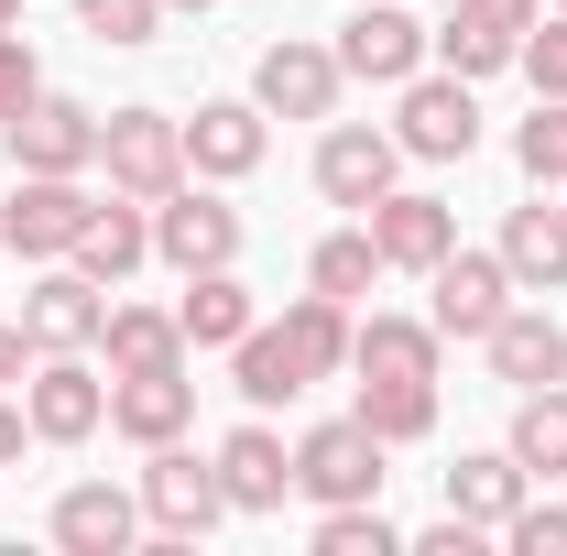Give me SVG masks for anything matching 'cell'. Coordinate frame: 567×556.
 <instances>
[{
    "label": "cell",
    "mask_w": 567,
    "mask_h": 556,
    "mask_svg": "<svg viewBox=\"0 0 567 556\" xmlns=\"http://www.w3.org/2000/svg\"><path fill=\"white\" fill-rule=\"evenodd\" d=\"M502 546H513V556H567V513H557V502H524V513L502 524Z\"/></svg>",
    "instance_id": "obj_36"
},
{
    "label": "cell",
    "mask_w": 567,
    "mask_h": 556,
    "mask_svg": "<svg viewBox=\"0 0 567 556\" xmlns=\"http://www.w3.org/2000/svg\"><path fill=\"white\" fill-rule=\"evenodd\" d=\"M295 491L328 513V502H382V436L360 415H339V425H306L295 436Z\"/></svg>",
    "instance_id": "obj_4"
},
{
    "label": "cell",
    "mask_w": 567,
    "mask_h": 556,
    "mask_svg": "<svg viewBox=\"0 0 567 556\" xmlns=\"http://www.w3.org/2000/svg\"><path fill=\"white\" fill-rule=\"evenodd\" d=\"M76 22H87L99 44H153V22H164V0H76Z\"/></svg>",
    "instance_id": "obj_35"
},
{
    "label": "cell",
    "mask_w": 567,
    "mask_h": 556,
    "mask_svg": "<svg viewBox=\"0 0 567 556\" xmlns=\"http://www.w3.org/2000/svg\"><path fill=\"white\" fill-rule=\"evenodd\" d=\"M447 513H458V524H481V535H502V524L524 513V459H513V447L458 459V470H447Z\"/></svg>",
    "instance_id": "obj_22"
},
{
    "label": "cell",
    "mask_w": 567,
    "mask_h": 556,
    "mask_svg": "<svg viewBox=\"0 0 567 556\" xmlns=\"http://www.w3.org/2000/svg\"><path fill=\"white\" fill-rule=\"evenodd\" d=\"M22 415H33L44 447H76V436L110 425V382H99L76 349H33V393H22Z\"/></svg>",
    "instance_id": "obj_6"
},
{
    "label": "cell",
    "mask_w": 567,
    "mask_h": 556,
    "mask_svg": "<svg viewBox=\"0 0 567 556\" xmlns=\"http://www.w3.org/2000/svg\"><path fill=\"white\" fill-rule=\"evenodd\" d=\"M284 339L306 360V382H328V371H350V306L339 295H295L284 306Z\"/></svg>",
    "instance_id": "obj_28"
},
{
    "label": "cell",
    "mask_w": 567,
    "mask_h": 556,
    "mask_svg": "<svg viewBox=\"0 0 567 556\" xmlns=\"http://www.w3.org/2000/svg\"><path fill=\"white\" fill-rule=\"evenodd\" d=\"M99 164H110V186L121 197H175L186 186V121H164V110H110L99 121Z\"/></svg>",
    "instance_id": "obj_2"
},
{
    "label": "cell",
    "mask_w": 567,
    "mask_h": 556,
    "mask_svg": "<svg viewBox=\"0 0 567 556\" xmlns=\"http://www.w3.org/2000/svg\"><path fill=\"white\" fill-rule=\"evenodd\" d=\"M22 436H33V415H22V404H0V470L22 459Z\"/></svg>",
    "instance_id": "obj_40"
},
{
    "label": "cell",
    "mask_w": 567,
    "mask_h": 556,
    "mask_svg": "<svg viewBox=\"0 0 567 556\" xmlns=\"http://www.w3.org/2000/svg\"><path fill=\"white\" fill-rule=\"evenodd\" d=\"M262 99H208V110H197V121H186V175H218V186H229V175H251V164H262Z\"/></svg>",
    "instance_id": "obj_18"
},
{
    "label": "cell",
    "mask_w": 567,
    "mask_h": 556,
    "mask_svg": "<svg viewBox=\"0 0 567 556\" xmlns=\"http://www.w3.org/2000/svg\"><path fill=\"white\" fill-rule=\"evenodd\" d=\"M11 382H33V339H22V328H0V393H11Z\"/></svg>",
    "instance_id": "obj_39"
},
{
    "label": "cell",
    "mask_w": 567,
    "mask_h": 556,
    "mask_svg": "<svg viewBox=\"0 0 567 556\" xmlns=\"http://www.w3.org/2000/svg\"><path fill=\"white\" fill-rule=\"evenodd\" d=\"M11 22H22V0H0V33H11Z\"/></svg>",
    "instance_id": "obj_41"
},
{
    "label": "cell",
    "mask_w": 567,
    "mask_h": 556,
    "mask_svg": "<svg viewBox=\"0 0 567 556\" xmlns=\"http://www.w3.org/2000/svg\"><path fill=\"white\" fill-rule=\"evenodd\" d=\"M164 11H218V0H164Z\"/></svg>",
    "instance_id": "obj_42"
},
{
    "label": "cell",
    "mask_w": 567,
    "mask_h": 556,
    "mask_svg": "<svg viewBox=\"0 0 567 556\" xmlns=\"http://www.w3.org/2000/svg\"><path fill=\"white\" fill-rule=\"evenodd\" d=\"M371 274H382L371 229H328V240H317V262H306V284H317V295H339V306H360V295H371Z\"/></svg>",
    "instance_id": "obj_30"
},
{
    "label": "cell",
    "mask_w": 567,
    "mask_h": 556,
    "mask_svg": "<svg viewBox=\"0 0 567 556\" xmlns=\"http://www.w3.org/2000/svg\"><path fill=\"white\" fill-rule=\"evenodd\" d=\"M153 251H164L175 274H218V262H240V208L175 186V197H153Z\"/></svg>",
    "instance_id": "obj_12"
},
{
    "label": "cell",
    "mask_w": 567,
    "mask_h": 556,
    "mask_svg": "<svg viewBox=\"0 0 567 556\" xmlns=\"http://www.w3.org/2000/svg\"><path fill=\"white\" fill-rule=\"evenodd\" d=\"M382 447H415V436H436V382H360V404H350Z\"/></svg>",
    "instance_id": "obj_29"
},
{
    "label": "cell",
    "mask_w": 567,
    "mask_h": 556,
    "mask_svg": "<svg viewBox=\"0 0 567 556\" xmlns=\"http://www.w3.org/2000/svg\"><path fill=\"white\" fill-rule=\"evenodd\" d=\"M393 142L415 153V164H470L481 153V99H470V76H404V110H393Z\"/></svg>",
    "instance_id": "obj_3"
},
{
    "label": "cell",
    "mask_w": 567,
    "mask_h": 556,
    "mask_svg": "<svg viewBox=\"0 0 567 556\" xmlns=\"http://www.w3.org/2000/svg\"><path fill=\"white\" fill-rule=\"evenodd\" d=\"M87 218H99V197H87L76 175H22V186H11V208H0V240H11L22 262H66Z\"/></svg>",
    "instance_id": "obj_5"
},
{
    "label": "cell",
    "mask_w": 567,
    "mask_h": 556,
    "mask_svg": "<svg viewBox=\"0 0 567 556\" xmlns=\"http://www.w3.org/2000/svg\"><path fill=\"white\" fill-rule=\"evenodd\" d=\"M425 284H436V306H425L436 339H492V317L513 306V262L502 251H447Z\"/></svg>",
    "instance_id": "obj_10"
},
{
    "label": "cell",
    "mask_w": 567,
    "mask_h": 556,
    "mask_svg": "<svg viewBox=\"0 0 567 556\" xmlns=\"http://www.w3.org/2000/svg\"><path fill=\"white\" fill-rule=\"evenodd\" d=\"M251 99H262V121H328L339 110V44H262V66H251Z\"/></svg>",
    "instance_id": "obj_9"
},
{
    "label": "cell",
    "mask_w": 567,
    "mask_h": 556,
    "mask_svg": "<svg viewBox=\"0 0 567 556\" xmlns=\"http://www.w3.org/2000/svg\"><path fill=\"white\" fill-rule=\"evenodd\" d=\"M350 371L360 382H436V317H360Z\"/></svg>",
    "instance_id": "obj_19"
},
{
    "label": "cell",
    "mask_w": 567,
    "mask_h": 556,
    "mask_svg": "<svg viewBox=\"0 0 567 556\" xmlns=\"http://www.w3.org/2000/svg\"><path fill=\"white\" fill-rule=\"evenodd\" d=\"M481 349H492V371L513 382V393H546V382H567V328L546 317V306H502Z\"/></svg>",
    "instance_id": "obj_17"
},
{
    "label": "cell",
    "mask_w": 567,
    "mask_h": 556,
    "mask_svg": "<svg viewBox=\"0 0 567 556\" xmlns=\"http://www.w3.org/2000/svg\"><path fill=\"white\" fill-rule=\"evenodd\" d=\"M99 295H110V284L76 274V262H66V274H44L33 295H22V339H33V349H99V328H110Z\"/></svg>",
    "instance_id": "obj_14"
},
{
    "label": "cell",
    "mask_w": 567,
    "mask_h": 556,
    "mask_svg": "<svg viewBox=\"0 0 567 556\" xmlns=\"http://www.w3.org/2000/svg\"><path fill=\"white\" fill-rule=\"evenodd\" d=\"M317 556H404V535L382 524V502H328L317 513Z\"/></svg>",
    "instance_id": "obj_31"
},
{
    "label": "cell",
    "mask_w": 567,
    "mask_h": 556,
    "mask_svg": "<svg viewBox=\"0 0 567 556\" xmlns=\"http://www.w3.org/2000/svg\"><path fill=\"white\" fill-rule=\"evenodd\" d=\"M546 11H567V0H546Z\"/></svg>",
    "instance_id": "obj_43"
},
{
    "label": "cell",
    "mask_w": 567,
    "mask_h": 556,
    "mask_svg": "<svg viewBox=\"0 0 567 556\" xmlns=\"http://www.w3.org/2000/svg\"><path fill=\"white\" fill-rule=\"evenodd\" d=\"M218 491H229V513H284L295 447H284L274 425H229V436H218Z\"/></svg>",
    "instance_id": "obj_16"
},
{
    "label": "cell",
    "mask_w": 567,
    "mask_h": 556,
    "mask_svg": "<svg viewBox=\"0 0 567 556\" xmlns=\"http://www.w3.org/2000/svg\"><path fill=\"white\" fill-rule=\"evenodd\" d=\"M99 349H110V371H175V360H186V328H175L164 306H110Z\"/></svg>",
    "instance_id": "obj_25"
},
{
    "label": "cell",
    "mask_w": 567,
    "mask_h": 556,
    "mask_svg": "<svg viewBox=\"0 0 567 556\" xmlns=\"http://www.w3.org/2000/svg\"><path fill=\"white\" fill-rule=\"evenodd\" d=\"M175 328H186V349H240L251 328H262V306H251V284L229 274H186V306H175Z\"/></svg>",
    "instance_id": "obj_21"
},
{
    "label": "cell",
    "mask_w": 567,
    "mask_h": 556,
    "mask_svg": "<svg viewBox=\"0 0 567 556\" xmlns=\"http://www.w3.org/2000/svg\"><path fill=\"white\" fill-rule=\"evenodd\" d=\"M513 55H524V44H502V33L458 22V11H447V33H436V66H447V76H502Z\"/></svg>",
    "instance_id": "obj_33"
},
{
    "label": "cell",
    "mask_w": 567,
    "mask_h": 556,
    "mask_svg": "<svg viewBox=\"0 0 567 556\" xmlns=\"http://www.w3.org/2000/svg\"><path fill=\"white\" fill-rule=\"evenodd\" d=\"M513 164L535 186H567V99H535V121L513 132Z\"/></svg>",
    "instance_id": "obj_32"
},
{
    "label": "cell",
    "mask_w": 567,
    "mask_h": 556,
    "mask_svg": "<svg viewBox=\"0 0 567 556\" xmlns=\"http://www.w3.org/2000/svg\"><path fill=\"white\" fill-rule=\"evenodd\" d=\"M142 535V491H110V481H76L55 502V546L66 556H121Z\"/></svg>",
    "instance_id": "obj_20"
},
{
    "label": "cell",
    "mask_w": 567,
    "mask_h": 556,
    "mask_svg": "<svg viewBox=\"0 0 567 556\" xmlns=\"http://www.w3.org/2000/svg\"><path fill=\"white\" fill-rule=\"evenodd\" d=\"M218 513H229V491H218V459H197L186 436H164V447L142 459V524H153V535H175V546H197Z\"/></svg>",
    "instance_id": "obj_1"
},
{
    "label": "cell",
    "mask_w": 567,
    "mask_h": 556,
    "mask_svg": "<svg viewBox=\"0 0 567 556\" xmlns=\"http://www.w3.org/2000/svg\"><path fill=\"white\" fill-rule=\"evenodd\" d=\"M535 11H546V0H458V22H481V33H502V44H524Z\"/></svg>",
    "instance_id": "obj_38"
},
{
    "label": "cell",
    "mask_w": 567,
    "mask_h": 556,
    "mask_svg": "<svg viewBox=\"0 0 567 556\" xmlns=\"http://www.w3.org/2000/svg\"><path fill=\"white\" fill-rule=\"evenodd\" d=\"M186 415H197V382H186V360H175V371H110V425H121L132 447L186 436Z\"/></svg>",
    "instance_id": "obj_15"
},
{
    "label": "cell",
    "mask_w": 567,
    "mask_h": 556,
    "mask_svg": "<svg viewBox=\"0 0 567 556\" xmlns=\"http://www.w3.org/2000/svg\"><path fill=\"white\" fill-rule=\"evenodd\" d=\"M229 371H240V382H229L240 404H295V393H306V360H295L284 328H251V339L229 349Z\"/></svg>",
    "instance_id": "obj_26"
},
{
    "label": "cell",
    "mask_w": 567,
    "mask_h": 556,
    "mask_svg": "<svg viewBox=\"0 0 567 556\" xmlns=\"http://www.w3.org/2000/svg\"><path fill=\"white\" fill-rule=\"evenodd\" d=\"M0 132H11V164L22 175H87L99 164V110H76V99H33Z\"/></svg>",
    "instance_id": "obj_11"
},
{
    "label": "cell",
    "mask_w": 567,
    "mask_h": 556,
    "mask_svg": "<svg viewBox=\"0 0 567 556\" xmlns=\"http://www.w3.org/2000/svg\"><path fill=\"white\" fill-rule=\"evenodd\" d=\"M360 229H371V251H382V274H436L447 251H458V208L447 197H371L360 208Z\"/></svg>",
    "instance_id": "obj_8"
},
{
    "label": "cell",
    "mask_w": 567,
    "mask_h": 556,
    "mask_svg": "<svg viewBox=\"0 0 567 556\" xmlns=\"http://www.w3.org/2000/svg\"><path fill=\"white\" fill-rule=\"evenodd\" d=\"M502 262H513V284H535V295H557L567 284V208H513L502 218Z\"/></svg>",
    "instance_id": "obj_24"
},
{
    "label": "cell",
    "mask_w": 567,
    "mask_h": 556,
    "mask_svg": "<svg viewBox=\"0 0 567 556\" xmlns=\"http://www.w3.org/2000/svg\"><path fill=\"white\" fill-rule=\"evenodd\" d=\"M513 66L535 76V99H567V11H535V33H524Z\"/></svg>",
    "instance_id": "obj_34"
},
{
    "label": "cell",
    "mask_w": 567,
    "mask_h": 556,
    "mask_svg": "<svg viewBox=\"0 0 567 556\" xmlns=\"http://www.w3.org/2000/svg\"><path fill=\"white\" fill-rule=\"evenodd\" d=\"M393 164H404V142L371 132V121H339V132L317 142V186H328V208H371V197H393Z\"/></svg>",
    "instance_id": "obj_13"
},
{
    "label": "cell",
    "mask_w": 567,
    "mask_h": 556,
    "mask_svg": "<svg viewBox=\"0 0 567 556\" xmlns=\"http://www.w3.org/2000/svg\"><path fill=\"white\" fill-rule=\"evenodd\" d=\"M513 459H524V481H567V382L513 404Z\"/></svg>",
    "instance_id": "obj_27"
},
{
    "label": "cell",
    "mask_w": 567,
    "mask_h": 556,
    "mask_svg": "<svg viewBox=\"0 0 567 556\" xmlns=\"http://www.w3.org/2000/svg\"><path fill=\"white\" fill-rule=\"evenodd\" d=\"M76 274H99V284H121L153 262V218H142V197H121V208H99L87 229H76V251H66Z\"/></svg>",
    "instance_id": "obj_23"
},
{
    "label": "cell",
    "mask_w": 567,
    "mask_h": 556,
    "mask_svg": "<svg viewBox=\"0 0 567 556\" xmlns=\"http://www.w3.org/2000/svg\"><path fill=\"white\" fill-rule=\"evenodd\" d=\"M33 99H44V66H33V44H22V33H0V121H11V110H33Z\"/></svg>",
    "instance_id": "obj_37"
},
{
    "label": "cell",
    "mask_w": 567,
    "mask_h": 556,
    "mask_svg": "<svg viewBox=\"0 0 567 556\" xmlns=\"http://www.w3.org/2000/svg\"><path fill=\"white\" fill-rule=\"evenodd\" d=\"M436 55V33H425L404 0H360L350 22H339V76H371V87H404V76Z\"/></svg>",
    "instance_id": "obj_7"
}]
</instances>
